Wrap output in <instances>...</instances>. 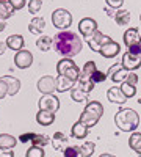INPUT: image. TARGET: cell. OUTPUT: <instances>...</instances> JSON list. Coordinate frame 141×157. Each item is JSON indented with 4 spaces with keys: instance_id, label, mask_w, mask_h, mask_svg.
<instances>
[{
    "instance_id": "cell-1",
    "label": "cell",
    "mask_w": 141,
    "mask_h": 157,
    "mask_svg": "<svg viewBox=\"0 0 141 157\" xmlns=\"http://www.w3.org/2000/svg\"><path fill=\"white\" fill-rule=\"evenodd\" d=\"M54 47L65 58H71L82 50V39L74 32L61 30L54 38Z\"/></svg>"
},
{
    "instance_id": "cell-2",
    "label": "cell",
    "mask_w": 141,
    "mask_h": 157,
    "mask_svg": "<svg viewBox=\"0 0 141 157\" xmlns=\"http://www.w3.org/2000/svg\"><path fill=\"white\" fill-rule=\"evenodd\" d=\"M114 123L124 132H133L139 126V116L133 109H122L114 115Z\"/></svg>"
},
{
    "instance_id": "cell-3",
    "label": "cell",
    "mask_w": 141,
    "mask_h": 157,
    "mask_svg": "<svg viewBox=\"0 0 141 157\" xmlns=\"http://www.w3.org/2000/svg\"><path fill=\"white\" fill-rule=\"evenodd\" d=\"M102 115H104V107H102V104L97 102V101H91V102L86 104V107L82 112L79 121L83 123L89 129V127H93V126H96L99 123Z\"/></svg>"
},
{
    "instance_id": "cell-4",
    "label": "cell",
    "mask_w": 141,
    "mask_h": 157,
    "mask_svg": "<svg viewBox=\"0 0 141 157\" xmlns=\"http://www.w3.org/2000/svg\"><path fill=\"white\" fill-rule=\"evenodd\" d=\"M93 90H94V83L89 80V77H85L80 74L77 82L74 83V86L71 88V98L75 102H83V101H86L88 94Z\"/></svg>"
},
{
    "instance_id": "cell-5",
    "label": "cell",
    "mask_w": 141,
    "mask_h": 157,
    "mask_svg": "<svg viewBox=\"0 0 141 157\" xmlns=\"http://www.w3.org/2000/svg\"><path fill=\"white\" fill-rule=\"evenodd\" d=\"M57 72H58V75H65V77L71 78V80H74V82H77V78H79V75H80V69L77 68V64L71 58L60 60L58 64H57Z\"/></svg>"
},
{
    "instance_id": "cell-6",
    "label": "cell",
    "mask_w": 141,
    "mask_h": 157,
    "mask_svg": "<svg viewBox=\"0 0 141 157\" xmlns=\"http://www.w3.org/2000/svg\"><path fill=\"white\" fill-rule=\"evenodd\" d=\"M52 24L55 25V29L66 30L72 24V14L65 8H58L52 13Z\"/></svg>"
},
{
    "instance_id": "cell-7",
    "label": "cell",
    "mask_w": 141,
    "mask_h": 157,
    "mask_svg": "<svg viewBox=\"0 0 141 157\" xmlns=\"http://www.w3.org/2000/svg\"><path fill=\"white\" fill-rule=\"evenodd\" d=\"M60 109V99L55 94H43L39 99V110H49L55 113Z\"/></svg>"
},
{
    "instance_id": "cell-8",
    "label": "cell",
    "mask_w": 141,
    "mask_h": 157,
    "mask_svg": "<svg viewBox=\"0 0 141 157\" xmlns=\"http://www.w3.org/2000/svg\"><path fill=\"white\" fill-rule=\"evenodd\" d=\"M86 41H88L89 49H93L94 52H99L100 47L104 46L105 43L111 41V38H110V36H105L104 33H100V32L97 30V32H94L91 36H88V38H86Z\"/></svg>"
},
{
    "instance_id": "cell-9",
    "label": "cell",
    "mask_w": 141,
    "mask_h": 157,
    "mask_svg": "<svg viewBox=\"0 0 141 157\" xmlns=\"http://www.w3.org/2000/svg\"><path fill=\"white\" fill-rule=\"evenodd\" d=\"M14 63L19 69H25V68H30L32 63H33V55L30 50H17V54L14 55Z\"/></svg>"
},
{
    "instance_id": "cell-10",
    "label": "cell",
    "mask_w": 141,
    "mask_h": 157,
    "mask_svg": "<svg viewBox=\"0 0 141 157\" xmlns=\"http://www.w3.org/2000/svg\"><path fill=\"white\" fill-rule=\"evenodd\" d=\"M38 90L43 94H54V91H57V80L50 75H44L38 82Z\"/></svg>"
},
{
    "instance_id": "cell-11",
    "label": "cell",
    "mask_w": 141,
    "mask_h": 157,
    "mask_svg": "<svg viewBox=\"0 0 141 157\" xmlns=\"http://www.w3.org/2000/svg\"><path fill=\"white\" fill-rule=\"evenodd\" d=\"M79 30H80V33L85 38H88V36H91L94 32H97V22L94 19H91V17H85V19H82L79 22Z\"/></svg>"
},
{
    "instance_id": "cell-12",
    "label": "cell",
    "mask_w": 141,
    "mask_h": 157,
    "mask_svg": "<svg viewBox=\"0 0 141 157\" xmlns=\"http://www.w3.org/2000/svg\"><path fill=\"white\" fill-rule=\"evenodd\" d=\"M121 66L125 71H135L141 66V57H136V55H132V54H129V52H125L124 57H122Z\"/></svg>"
},
{
    "instance_id": "cell-13",
    "label": "cell",
    "mask_w": 141,
    "mask_h": 157,
    "mask_svg": "<svg viewBox=\"0 0 141 157\" xmlns=\"http://www.w3.org/2000/svg\"><path fill=\"white\" fill-rule=\"evenodd\" d=\"M119 52H121V46H119L118 43H114L113 39H111V41L105 43L104 46L100 47L99 54H100L102 57H105V58H113V57H116Z\"/></svg>"
},
{
    "instance_id": "cell-14",
    "label": "cell",
    "mask_w": 141,
    "mask_h": 157,
    "mask_svg": "<svg viewBox=\"0 0 141 157\" xmlns=\"http://www.w3.org/2000/svg\"><path fill=\"white\" fill-rule=\"evenodd\" d=\"M108 74L111 75V80H113L114 83H122V82L125 80L127 74H129V71H125L121 64H113V68L110 69Z\"/></svg>"
},
{
    "instance_id": "cell-15",
    "label": "cell",
    "mask_w": 141,
    "mask_h": 157,
    "mask_svg": "<svg viewBox=\"0 0 141 157\" xmlns=\"http://www.w3.org/2000/svg\"><path fill=\"white\" fill-rule=\"evenodd\" d=\"M0 78H2V80L6 83V86H8V94H9V96H16L17 91L20 90L19 78L13 77V75H3V77H0Z\"/></svg>"
},
{
    "instance_id": "cell-16",
    "label": "cell",
    "mask_w": 141,
    "mask_h": 157,
    "mask_svg": "<svg viewBox=\"0 0 141 157\" xmlns=\"http://www.w3.org/2000/svg\"><path fill=\"white\" fill-rule=\"evenodd\" d=\"M107 98L111 104H124L127 101V98L124 96V93L121 91V88L118 86H111L108 91H107Z\"/></svg>"
},
{
    "instance_id": "cell-17",
    "label": "cell",
    "mask_w": 141,
    "mask_h": 157,
    "mask_svg": "<svg viewBox=\"0 0 141 157\" xmlns=\"http://www.w3.org/2000/svg\"><path fill=\"white\" fill-rule=\"evenodd\" d=\"M139 41H141V36H139V32L136 29H129V30L124 33V44L127 47L139 44Z\"/></svg>"
},
{
    "instance_id": "cell-18",
    "label": "cell",
    "mask_w": 141,
    "mask_h": 157,
    "mask_svg": "<svg viewBox=\"0 0 141 157\" xmlns=\"http://www.w3.org/2000/svg\"><path fill=\"white\" fill-rule=\"evenodd\" d=\"M36 121L41 126H50L55 121V113L49 112V110H39L36 115Z\"/></svg>"
},
{
    "instance_id": "cell-19",
    "label": "cell",
    "mask_w": 141,
    "mask_h": 157,
    "mask_svg": "<svg viewBox=\"0 0 141 157\" xmlns=\"http://www.w3.org/2000/svg\"><path fill=\"white\" fill-rule=\"evenodd\" d=\"M6 47L13 49V50H22L24 47V36L22 35H11L6 39Z\"/></svg>"
},
{
    "instance_id": "cell-20",
    "label": "cell",
    "mask_w": 141,
    "mask_h": 157,
    "mask_svg": "<svg viewBox=\"0 0 141 157\" xmlns=\"http://www.w3.org/2000/svg\"><path fill=\"white\" fill-rule=\"evenodd\" d=\"M68 141H69L68 135H65L63 132H57V134L54 135V138H52V145H54L55 149L63 151V149L68 146Z\"/></svg>"
},
{
    "instance_id": "cell-21",
    "label": "cell",
    "mask_w": 141,
    "mask_h": 157,
    "mask_svg": "<svg viewBox=\"0 0 141 157\" xmlns=\"http://www.w3.org/2000/svg\"><path fill=\"white\" fill-rule=\"evenodd\" d=\"M55 80H57V91H60V93H65V91L71 90L75 83L74 80H71V78H68L65 75H58Z\"/></svg>"
},
{
    "instance_id": "cell-22",
    "label": "cell",
    "mask_w": 141,
    "mask_h": 157,
    "mask_svg": "<svg viewBox=\"0 0 141 157\" xmlns=\"http://www.w3.org/2000/svg\"><path fill=\"white\" fill-rule=\"evenodd\" d=\"M44 27H46V21L43 17H33L32 22H30V25H28V30L33 35H41L43 30H44Z\"/></svg>"
},
{
    "instance_id": "cell-23",
    "label": "cell",
    "mask_w": 141,
    "mask_h": 157,
    "mask_svg": "<svg viewBox=\"0 0 141 157\" xmlns=\"http://www.w3.org/2000/svg\"><path fill=\"white\" fill-rule=\"evenodd\" d=\"M13 13H14V8L8 0H0V19L6 21L8 17L13 16Z\"/></svg>"
},
{
    "instance_id": "cell-24",
    "label": "cell",
    "mask_w": 141,
    "mask_h": 157,
    "mask_svg": "<svg viewBox=\"0 0 141 157\" xmlns=\"http://www.w3.org/2000/svg\"><path fill=\"white\" fill-rule=\"evenodd\" d=\"M114 21H116L118 25L121 27H127L130 24V11H125V10H121L114 14Z\"/></svg>"
},
{
    "instance_id": "cell-25",
    "label": "cell",
    "mask_w": 141,
    "mask_h": 157,
    "mask_svg": "<svg viewBox=\"0 0 141 157\" xmlns=\"http://www.w3.org/2000/svg\"><path fill=\"white\" fill-rule=\"evenodd\" d=\"M17 143V138L13 137L9 134H2L0 135V148H6V149H11L14 148Z\"/></svg>"
},
{
    "instance_id": "cell-26",
    "label": "cell",
    "mask_w": 141,
    "mask_h": 157,
    "mask_svg": "<svg viewBox=\"0 0 141 157\" xmlns=\"http://www.w3.org/2000/svg\"><path fill=\"white\" fill-rule=\"evenodd\" d=\"M129 146H130L136 154L141 155V134H139V132H133V134L130 135V138H129Z\"/></svg>"
},
{
    "instance_id": "cell-27",
    "label": "cell",
    "mask_w": 141,
    "mask_h": 157,
    "mask_svg": "<svg viewBox=\"0 0 141 157\" xmlns=\"http://www.w3.org/2000/svg\"><path fill=\"white\" fill-rule=\"evenodd\" d=\"M72 135H74L75 138H85V137L88 135V127H86L83 123L77 121V123L72 126Z\"/></svg>"
},
{
    "instance_id": "cell-28",
    "label": "cell",
    "mask_w": 141,
    "mask_h": 157,
    "mask_svg": "<svg viewBox=\"0 0 141 157\" xmlns=\"http://www.w3.org/2000/svg\"><path fill=\"white\" fill-rule=\"evenodd\" d=\"M52 46H54V38H50V36H41L36 41V47L43 52H47Z\"/></svg>"
},
{
    "instance_id": "cell-29",
    "label": "cell",
    "mask_w": 141,
    "mask_h": 157,
    "mask_svg": "<svg viewBox=\"0 0 141 157\" xmlns=\"http://www.w3.org/2000/svg\"><path fill=\"white\" fill-rule=\"evenodd\" d=\"M96 149V145L93 141H85L80 146V157H91Z\"/></svg>"
},
{
    "instance_id": "cell-30",
    "label": "cell",
    "mask_w": 141,
    "mask_h": 157,
    "mask_svg": "<svg viewBox=\"0 0 141 157\" xmlns=\"http://www.w3.org/2000/svg\"><path fill=\"white\" fill-rule=\"evenodd\" d=\"M33 146H39V148H44L47 143H49V137L47 135H43V134H33V138L30 140Z\"/></svg>"
},
{
    "instance_id": "cell-31",
    "label": "cell",
    "mask_w": 141,
    "mask_h": 157,
    "mask_svg": "<svg viewBox=\"0 0 141 157\" xmlns=\"http://www.w3.org/2000/svg\"><path fill=\"white\" fill-rule=\"evenodd\" d=\"M119 88H121V91L124 93L125 98H133V96L136 94V88H135L133 85H129L127 82H122Z\"/></svg>"
},
{
    "instance_id": "cell-32",
    "label": "cell",
    "mask_w": 141,
    "mask_h": 157,
    "mask_svg": "<svg viewBox=\"0 0 141 157\" xmlns=\"http://www.w3.org/2000/svg\"><path fill=\"white\" fill-rule=\"evenodd\" d=\"M96 69H97V68H96V63H94V61H86L80 74L85 75V77H91V74H93Z\"/></svg>"
},
{
    "instance_id": "cell-33",
    "label": "cell",
    "mask_w": 141,
    "mask_h": 157,
    "mask_svg": "<svg viewBox=\"0 0 141 157\" xmlns=\"http://www.w3.org/2000/svg\"><path fill=\"white\" fill-rule=\"evenodd\" d=\"M65 157H80V148L79 146H66L63 149Z\"/></svg>"
},
{
    "instance_id": "cell-34",
    "label": "cell",
    "mask_w": 141,
    "mask_h": 157,
    "mask_svg": "<svg viewBox=\"0 0 141 157\" xmlns=\"http://www.w3.org/2000/svg\"><path fill=\"white\" fill-rule=\"evenodd\" d=\"M107 78V74L105 72H102V71H99V69H96L93 74H91V77H89V80H91L94 85L96 83H100V82H104Z\"/></svg>"
},
{
    "instance_id": "cell-35",
    "label": "cell",
    "mask_w": 141,
    "mask_h": 157,
    "mask_svg": "<svg viewBox=\"0 0 141 157\" xmlns=\"http://www.w3.org/2000/svg\"><path fill=\"white\" fill-rule=\"evenodd\" d=\"M44 149L39 148V146H32L30 149H27V154L25 157H44Z\"/></svg>"
},
{
    "instance_id": "cell-36",
    "label": "cell",
    "mask_w": 141,
    "mask_h": 157,
    "mask_svg": "<svg viewBox=\"0 0 141 157\" xmlns=\"http://www.w3.org/2000/svg\"><path fill=\"white\" fill-rule=\"evenodd\" d=\"M41 6H43L41 0H30L28 2V11L32 13V14H36V13L41 10Z\"/></svg>"
},
{
    "instance_id": "cell-37",
    "label": "cell",
    "mask_w": 141,
    "mask_h": 157,
    "mask_svg": "<svg viewBox=\"0 0 141 157\" xmlns=\"http://www.w3.org/2000/svg\"><path fill=\"white\" fill-rule=\"evenodd\" d=\"M124 82H127L129 85H136V82H138V75L135 74V72H132V71H129V74H127V77H125V80Z\"/></svg>"
},
{
    "instance_id": "cell-38",
    "label": "cell",
    "mask_w": 141,
    "mask_h": 157,
    "mask_svg": "<svg viewBox=\"0 0 141 157\" xmlns=\"http://www.w3.org/2000/svg\"><path fill=\"white\" fill-rule=\"evenodd\" d=\"M105 3L108 5V8H114V10H118L122 6L124 3V0H105Z\"/></svg>"
},
{
    "instance_id": "cell-39",
    "label": "cell",
    "mask_w": 141,
    "mask_h": 157,
    "mask_svg": "<svg viewBox=\"0 0 141 157\" xmlns=\"http://www.w3.org/2000/svg\"><path fill=\"white\" fill-rule=\"evenodd\" d=\"M129 54L132 55H136V57H141V44H135V46H130L129 47Z\"/></svg>"
},
{
    "instance_id": "cell-40",
    "label": "cell",
    "mask_w": 141,
    "mask_h": 157,
    "mask_svg": "<svg viewBox=\"0 0 141 157\" xmlns=\"http://www.w3.org/2000/svg\"><path fill=\"white\" fill-rule=\"evenodd\" d=\"M8 2L13 5L14 10H20V8L25 6V0H8Z\"/></svg>"
},
{
    "instance_id": "cell-41",
    "label": "cell",
    "mask_w": 141,
    "mask_h": 157,
    "mask_svg": "<svg viewBox=\"0 0 141 157\" xmlns=\"http://www.w3.org/2000/svg\"><path fill=\"white\" fill-rule=\"evenodd\" d=\"M6 94H8V86L2 78H0V99H3Z\"/></svg>"
},
{
    "instance_id": "cell-42",
    "label": "cell",
    "mask_w": 141,
    "mask_h": 157,
    "mask_svg": "<svg viewBox=\"0 0 141 157\" xmlns=\"http://www.w3.org/2000/svg\"><path fill=\"white\" fill-rule=\"evenodd\" d=\"M33 138V132H25V134H22L20 137H19V141L20 143H27V141H30Z\"/></svg>"
},
{
    "instance_id": "cell-43",
    "label": "cell",
    "mask_w": 141,
    "mask_h": 157,
    "mask_svg": "<svg viewBox=\"0 0 141 157\" xmlns=\"http://www.w3.org/2000/svg\"><path fill=\"white\" fill-rule=\"evenodd\" d=\"M0 157H14V152L6 148H0Z\"/></svg>"
},
{
    "instance_id": "cell-44",
    "label": "cell",
    "mask_w": 141,
    "mask_h": 157,
    "mask_svg": "<svg viewBox=\"0 0 141 157\" xmlns=\"http://www.w3.org/2000/svg\"><path fill=\"white\" fill-rule=\"evenodd\" d=\"M5 49H6V43L0 41V55H3V54H5Z\"/></svg>"
},
{
    "instance_id": "cell-45",
    "label": "cell",
    "mask_w": 141,
    "mask_h": 157,
    "mask_svg": "<svg viewBox=\"0 0 141 157\" xmlns=\"http://www.w3.org/2000/svg\"><path fill=\"white\" fill-rule=\"evenodd\" d=\"M6 29V22L5 21H2V19H0V32H3Z\"/></svg>"
},
{
    "instance_id": "cell-46",
    "label": "cell",
    "mask_w": 141,
    "mask_h": 157,
    "mask_svg": "<svg viewBox=\"0 0 141 157\" xmlns=\"http://www.w3.org/2000/svg\"><path fill=\"white\" fill-rule=\"evenodd\" d=\"M99 157H116V155H113V154H100Z\"/></svg>"
},
{
    "instance_id": "cell-47",
    "label": "cell",
    "mask_w": 141,
    "mask_h": 157,
    "mask_svg": "<svg viewBox=\"0 0 141 157\" xmlns=\"http://www.w3.org/2000/svg\"><path fill=\"white\" fill-rule=\"evenodd\" d=\"M138 104H141V98H139V99H138Z\"/></svg>"
},
{
    "instance_id": "cell-48",
    "label": "cell",
    "mask_w": 141,
    "mask_h": 157,
    "mask_svg": "<svg viewBox=\"0 0 141 157\" xmlns=\"http://www.w3.org/2000/svg\"><path fill=\"white\" fill-rule=\"evenodd\" d=\"M139 21H141V16H139Z\"/></svg>"
}]
</instances>
